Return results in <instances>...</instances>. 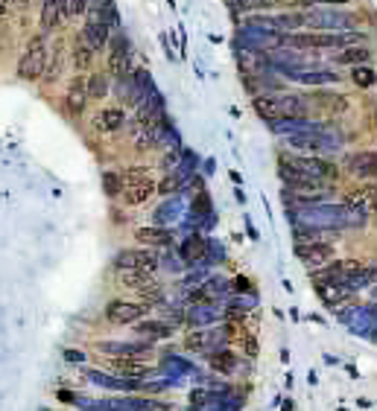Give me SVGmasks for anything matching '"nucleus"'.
Returning <instances> with one entry per match:
<instances>
[{"mask_svg":"<svg viewBox=\"0 0 377 411\" xmlns=\"http://www.w3.org/2000/svg\"><path fill=\"white\" fill-rule=\"evenodd\" d=\"M278 166L290 169V173H299V175H307V178H316V181H325V184H333L340 178V166L328 161L325 155H304V152H281L278 155Z\"/></svg>","mask_w":377,"mask_h":411,"instance_id":"obj_1","label":"nucleus"},{"mask_svg":"<svg viewBox=\"0 0 377 411\" xmlns=\"http://www.w3.org/2000/svg\"><path fill=\"white\" fill-rule=\"evenodd\" d=\"M47 55H50L47 33L38 30L24 44V53H21V59H18V79H24V82H41V79H44Z\"/></svg>","mask_w":377,"mask_h":411,"instance_id":"obj_2","label":"nucleus"},{"mask_svg":"<svg viewBox=\"0 0 377 411\" xmlns=\"http://www.w3.org/2000/svg\"><path fill=\"white\" fill-rule=\"evenodd\" d=\"M357 24H360L357 12H345L342 6L307 9V12H304V30H319V33H351V30H357Z\"/></svg>","mask_w":377,"mask_h":411,"instance_id":"obj_3","label":"nucleus"},{"mask_svg":"<svg viewBox=\"0 0 377 411\" xmlns=\"http://www.w3.org/2000/svg\"><path fill=\"white\" fill-rule=\"evenodd\" d=\"M108 55H106V70H108V76L111 79H120V76H129L132 73V44H129V38H126L120 30L111 35L108 41Z\"/></svg>","mask_w":377,"mask_h":411,"instance_id":"obj_4","label":"nucleus"},{"mask_svg":"<svg viewBox=\"0 0 377 411\" xmlns=\"http://www.w3.org/2000/svg\"><path fill=\"white\" fill-rule=\"evenodd\" d=\"M342 173L357 181H374L377 178V149L348 152L342 158Z\"/></svg>","mask_w":377,"mask_h":411,"instance_id":"obj_5","label":"nucleus"},{"mask_svg":"<svg viewBox=\"0 0 377 411\" xmlns=\"http://www.w3.org/2000/svg\"><path fill=\"white\" fill-rule=\"evenodd\" d=\"M115 268L123 272V268H135V272H149L156 274L158 272V257L156 251L141 245V248H123L115 254Z\"/></svg>","mask_w":377,"mask_h":411,"instance_id":"obj_6","label":"nucleus"},{"mask_svg":"<svg viewBox=\"0 0 377 411\" xmlns=\"http://www.w3.org/2000/svg\"><path fill=\"white\" fill-rule=\"evenodd\" d=\"M292 254L299 257V263L307 265V272H316V268H322L333 260L337 248L330 243H325V239H316V243H296L292 245Z\"/></svg>","mask_w":377,"mask_h":411,"instance_id":"obj_7","label":"nucleus"},{"mask_svg":"<svg viewBox=\"0 0 377 411\" xmlns=\"http://www.w3.org/2000/svg\"><path fill=\"white\" fill-rule=\"evenodd\" d=\"M149 304L141 301H111L106 306V321L111 324H137L141 318H146Z\"/></svg>","mask_w":377,"mask_h":411,"instance_id":"obj_8","label":"nucleus"},{"mask_svg":"<svg viewBox=\"0 0 377 411\" xmlns=\"http://www.w3.org/2000/svg\"><path fill=\"white\" fill-rule=\"evenodd\" d=\"M91 103L88 96V85H85V73H76L71 82H67V91H65V111L71 117H82L85 108Z\"/></svg>","mask_w":377,"mask_h":411,"instance_id":"obj_9","label":"nucleus"},{"mask_svg":"<svg viewBox=\"0 0 377 411\" xmlns=\"http://www.w3.org/2000/svg\"><path fill=\"white\" fill-rule=\"evenodd\" d=\"M126 123H129V117H126V111L120 105H103L91 117L94 132H100V134H115V132L126 129Z\"/></svg>","mask_w":377,"mask_h":411,"instance_id":"obj_10","label":"nucleus"},{"mask_svg":"<svg viewBox=\"0 0 377 411\" xmlns=\"http://www.w3.org/2000/svg\"><path fill=\"white\" fill-rule=\"evenodd\" d=\"M287 79L301 82V85H310V88H328V85L342 82V76H340L333 67H304V70H292Z\"/></svg>","mask_w":377,"mask_h":411,"instance_id":"obj_11","label":"nucleus"},{"mask_svg":"<svg viewBox=\"0 0 377 411\" xmlns=\"http://www.w3.org/2000/svg\"><path fill=\"white\" fill-rule=\"evenodd\" d=\"M100 347V353H106L108 359L115 356H137V359H146V353L152 350V342H100L97 344Z\"/></svg>","mask_w":377,"mask_h":411,"instance_id":"obj_12","label":"nucleus"},{"mask_svg":"<svg viewBox=\"0 0 377 411\" xmlns=\"http://www.w3.org/2000/svg\"><path fill=\"white\" fill-rule=\"evenodd\" d=\"M137 245H146V248H170L173 245V231L161 228V225H144V228L135 231Z\"/></svg>","mask_w":377,"mask_h":411,"instance_id":"obj_13","label":"nucleus"},{"mask_svg":"<svg viewBox=\"0 0 377 411\" xmlns=\"http://www.w3.org/2000/svg\"><path fill=\"white\" fill-rule=\"evenodd\" d=\"M65 3L62 0H41V6H38V21H41V30L44 33H53V30H59V24L65 21Z\"/></svg>","mask_w":377,"mask_h":411,"instance_id":"obj_14","label":"nucleus"},{"mask_svg":"<svg viewBox=\"0 0 377 411\" xmlns=\"http://www.w3.org/2000/svg\"><path fill=\"white\" fill-rule=\"evenodd\" d=\"M94 55H97V50L88 44V38L79 33L76 41L71 44V64H74L76 73H88L91 64H94Z\"/></svg>","mask_w":377,"mask_h":411,"instance_id":"obj_15","label":"nucleus"},{"mask_svg":"<svg viewBox=\"0 0 377 411\" xmlns=\"http://www.w3.org/2000/svg\"><path fill=\"white\" fill-rule=\"evenodd\" d=\"M71 59V50H67L62 41H56L50 47V55H47V70H44V82H59L62 73H65V64Z\"/></svg>","mask_w":377,"mask_h":411,"instance_id":"obj_16","label":"nucleus"},{"mask_svg":"<svg viewBox=\"0 0 377 411\" xmlns=\"http://www.w3.org/2000/svg\"><path fill=\"white\" fill-rule=\"evenodd\" d=\"M111 367L120 374V376H129V379H141L146 376L152 367L146 359H137V356H115L111 359Z\"/></svg>","mask_w":377,"mask_h":411,"instance_id":"obj_17","label":"nucleus"},{"mask_svg":"<svg viewBox=\"0 0 377 411\" xmlns=\"http://www.w3.org/2000/svg\"><path fill=\"white\" fill-rule=\"evenodd\" d=\"M135 333H137V338H144V342H158V338H170L173 335V327L167 321L141 318V321L135 324Z\"/></svg>","mask_w":377,"mask_h":411,"instance_id":"obj_18","label":"nucleus"},{"mask_svg":"<svg viewBox=\"0 0 377 411\" xmlns=\"http://www.w3.org/2000/svg\"><path fill=\"white\" fill-rule=\"evenodd\" d=\"M371 55H374V50L369 44H351V47H342L337 55H333V64H348V67L369 64Z\"/></svg>","mask_w":377,"mask_h":411,"instance_id":"obj_19","label":"nucleus"},{"mask_svg":"<svg viewBox=\"0 0 377 411\" xmlns=\"http://www.w3.org/2000/svg\"><path fill=\"white\" fill-rule=\"evenodd\" d=\"M111 79L108 70H88L85 73V85H88V96L91 103H100V99H106L111 94Z\"/></svg>","mask_w":377,"mask_h":411,"instance_id":"obj_20","label":"nucleus"},{"mask_svg":"<svg viewBox=\"0 0 377 411\" xmlns=\"http://www.w3.org/2000/svg\"><path fill=\"white\" fill-rule=\"evenodd\" d=\"M152 195H158V181H144V184H135V187H126L123 190V204L137 207V204H146Z\"/></svg>","mask_w":377,"mask_h":411,"instance_id":"obj_21","label":"nucleus"},{"mask_svg":"<svg viewBox=\"0 0 377 411\" xmlns=\"http://www.w3.org/2000/svg\"><path fill=\"white\" fill-rule=\"evenodd\" d=\"M181 257L187 263H202L208 257V239L202 234H190L185 243H181Z\"/></svg>","mask_w":377,"mask_h":411,"instance_id":"obj_22","label":"nucleus"},{"mask_svg":"<svg viewBox=\"0 0 377 411\" xmlns=\"http://www.w3.org/2000/svg\"><path fill=\"white\" fill-rule=\"evenodd\" d=\"M316 295L322 297V304L330 306V309L345 304L348 297H351V292H348L345 286H340V283H316Z\"/></svg>","mask_w":377,"mask_h":411,"instance_id":"obj_23","label":"nucleus"},{"mask_svg":"<svg viewBox=\"0 0 377 411\" xmlns=\"http://www.w3.org/2000/svg\"><path fill=\"white\" fill-rule=\"evenodd\" d=\"M319 108H325V111H333V114H342V111H348V96L345 94H330V91H319L316 94V103Z\"/></svg>","mask_w":377,"mask_h":411,"instance_id":"obj_24","label":"nucleus"},{"mask_svg":"<svg viewBox=\"0 0 377 411\" xmlns=\"http://www.w3.org/2000/svg\"><path fill=\"white\" fill-rule=\"evenodd\" d=\"M120 181H123V190H126V187H135V184H144V181H156V175H152L149 166L135 164V166L120 169Z\"/></svg>","mask_w":377,"mask_h":411,"instance_id":"obj_25","label":"nucleus"},{"mask_svg":"<svg viewBox=\"0 0 377 411\" xmlns=\"http://www.w3.org/2000/svg\"><path fill=\"white\" fill-rule=\"evenodd\" d=\"M351 82L357 85V88H374L377 85V70L371 67V64H357L354 70H351Z\"/></svg>","mask_w":377,"mask_h":411,"instance_id":"obj_26","label":"nucleus"},{"mask_svg":"<svg viewBox=\"0 0 377 411\" xmlns=\"http://www.w3.org/2000/svg\"><path fill=\"white\" fill-rule=\"evenodd\" d=\"M284 6H299V9H328V6H348L351 0H281Z\"/></svg>","mask_w":377,"mask_h":411,"instance_id":"obj_27","label":"nucleus"},{"mask_svg":"<svg viewBox=\"0 0 377 411\" xmlns=\"http://www.w3.org/2000/svg\"><path fill=\"white\" fill-rule=\"evenodd\" d=\"M234 365H237V356H234L231 350H217V353H211V367H214V371L231 374Z\"/></svg>","mask_w":377,"mask_h":411,"instance_id":"obj_28","label":"nucleus"},{"mask_svg":"<svg viewBox=\"0 0 377 411\" xmlns=\"http://www.w3.org/2000/svg\"><path fill=\"white\" fill-rule=\"evenodd\" d=\"M234 12H267L278 0H228Z\"/></svg>","mask_w":377,"mask_h":411,"instance_id":"obj_29","label":"nucleus"},{"mask_svg":"<svg viewBox=\"0 0 377 411\" xmlns=\"http://www.w3.org/2000/svg\"><path fill=\"white\" fill-rule=\"evenodd\" d=\"M103 190H106L108 198H120V195H123L120 173H115V169H106V173H103Z\"/></svg>","mask_w":377,"mask_h":411,"instance_id":"obj_30","label":"nucleus"},{"mask_svg":"<svg viewBox=\"0 0 377 411\" xmlns=\"http://www.w3.org/2000/svg\"><path fill=\"white\" fill-rule=\"evenodd\" d=\"M360 193H362V204H366L369 216L377 219V184H374V181H366V184L360 187Z\"/></svg>","mask_w":377,"mask_h":411,"instance_id":"obj_31","label":"nucleus"},{"mask_svg":"<svg viewBox=\"0 0 377 411\" xmlns=\"http://www.w3.org/2000/svg\"><path fill=\"white\" fill-rule=\"evenodd\" d=\"M190 213H193V216H211V195H208L205 190L196 193V198H193Z\"/></svg>","mask_w":377,"mask_h":411,"instance_id":"obj_32","label":"nucleus"},{"mask_svg":"<svg viewBox=\"0 0 377 411\" xmlns=\"http://www.w3.org/2000/svg\"><path fill=\"white\" fill-rule=\"evenodd\" d=\"M178 187H181V178H178L176 173H170L167 178H161V181H158V195H176V193H178Z\"/></svg>","mask_w":377,"mask_h":411,"instance_id":"obj_33","label":"nucleus"},{"mask_svg":"<svg viewBox=\"0 0 377 411\" xmlns=\"http://www.w3.org/2000/svg\"><path fill=\"white\" fill-rule=\"evenodd\" d=\"M85 9H88V0H67V3H65V15L67 18H82V15H85Z\"/></svg>","mask_w":377,"mask_h":411,"instance_id":"obj_34","label":"nucleus"},{"mask_svg":"<svg viewBox=\"0 0 377 411\" xmlns=\"http://www.w3.org/2000/svg\"><path fill=\"white\" fill-rule=\"evenodd\" d=\"M202 313H190V324H208V321H214L217 318V313L211 306H199Z\"/></svg>","mask_w":377,"mask_h":411,"instance_id":"obj_35","label":"nucleus"},{"mask_svg":"<svg viewBox=\"0 0 377 411\" xmlns=\"http://www.w3.org/2000/svg\"><path fill=\"white\" fill-rule=\"evenodd\" d=\"M85 376H88L91 382H97V385H115V382H111L106 374H100V371H85Z\"/></svg>","mask_w":377,"mask_h":411,"instance_id":"obj_36","label":"nucleus"},{"mask_svg":"<svg viewBox=\"0 0 377 411\" xmlns=\"http://www.w3.org/2000/svg\"><path fill=\"white\" fill-rule=\"evenodd\" d=\"M231 289L234 292H251V283H249V277H234L231 280Z\"/></svg>","mask_w":377,"mask_h":411,"instance_id":"obj_37","label":"nucleus"},{"mask_svg":"<svg viewBox=\"0 0 377 411\" xmlns=\"http://www.w3.org/2000/svg\"><path fill=\"white\" fill-rule=\"evenodd\" d=\"M65 359L71 365H82V362H85V353H82V350H65Z\"/></svg>","mask_w":377,"mask_h":411,"instance_id":"obj_38","label":"nucleus"},{"mask_svg":"<svg viewBox=\"0 0 377 411\" xmlns=\"http://www.w3.org/2000/svg\"><path fill=\"white\" fill-rule=\"evenodd\" d=\"M357 405H360V408H371V400H366V396H360Z\"/></svg>","mask_w":377,"mask_h":411,"instance_id":"obj_39","label":"nucleus"},{"mask_svg":"<svg viewBox=\"0 0 377 411\" xmlns=\"http://www.w3.org/2000/svg\"><path fill=\"white\" fill-rule=\"evenodd\" d=\"M281 411H292V400H287V403L281 405Z\"/></svg>","mask_w":377,"mask_h":411,"instance_id":"obj_40","label":"nucleus"}]
</instances>
